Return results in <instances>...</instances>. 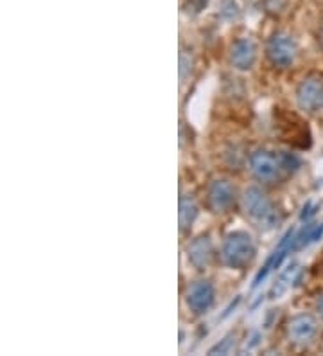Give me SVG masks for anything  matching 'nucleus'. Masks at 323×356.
<instances>
[{"instance_id":"14","label":"nucleus","mask_w":323,"mask_h":356,"mask_svg":"<svg viewBox=\"0 0 323 356\" xmlns=\"http://www.w3.org/2000/svg\"><path fill=\"white\" fill-rule=\"evenodd\" d=\"M233 342H235V337L233 334H229V337H224L217 346L210 349V355H229L233 348Z\"/></svg>"},{"instance_id":"16","label":"nucleus","mask_w":323,"mask_h":356,"mask_svg":"<svg viewBox=\"0 0 323 356\" xmlns=\"http://www.w3.org/2000/svg\"><path fill=\"white\" fill-rule=\"evenodd\" d=\"M187 56H189V54H187L185 51H183L180 54V74H181V79H185L187 70L192 69V58H189V60H187Z\"/></svg>"},{"instance_id":"15","label":"nucleus","mask_w":323,"mask_h":356,"mask_svg":"<svg viewBox=\"0 0 323 356\" xmlns=\"http://www.w3.org/2000/svg\"><path fill=\"white\" fill-rule=\"evenodd\" d=\"M239 15V6L235 0H223V8H221V17L226 20H233Z\"/></svg>"},{"instance_id":"6","label":"nucleus","mask_w":323,"mask_h":356,"mask_svg":"<svg viewBox=\"0 0 323 356\" xmlns=\"http://www.w3.org/2000/svg\"><path fill=\"white\" fill-rule=\"evenodd\" d=\"M207 204L215 214L230 213L235 205V187L226 178H215L208 186Z\"/></svg>"},{"instance_id":"19","label":"nucleus","mask_w":323,"mask_h":356,"mask_svg":"<svg viewBox=\"0 0 323 356\" xmlns=\"http://www.w3.org/2000/svg\"><path fill=\"white\" fill-rule=\"evenodd\" d=\"M316 309H318L320 318H322V321H323V293H322V296H320L318 302H316Z\"/></svg>"},{"instance_id":"3","label":"nucleus","mask_w":323,"mask_h":356,"mask_svg":"<svg viewBox=\"0 0 323 356\" xmlns=\"http://www.w3.org/2000/svg\"><path fill=\"white\" fill-rule=\"evenodd\" d=\"M242 209H245L246 216L250 218L251 222L260 227V229H273L275 225H279V211H276L273 202L267 198V195L260 187L251 186L245 189Z\"/></svg>"},{"instance_id":"9","label":"nucleus","mask_w":323,"mask_h":356,"mask_svg":"<svg viewBox=\"0 0 323 356\" xmlns=\"http://www.w3.org/2000/svg\"><path fill=\"white\" fill-rule=\"evenodd\" d=\"M187 257L194 268L207 270L214 259V243L210 236L201 234L194 238L187 247Z\"/></svg>"},{"instance_id":"2","label":"nucleus","mask_w":323,"mask_h":356,"mask_svg":"<svg viewBox=\"0 0 323 356\" xmlns=\"http://www.w3.org/2000/svg\"><path fill=\"white\" fill-rule=\"evenodd\" d=\"M255 256H257V248L248 232L235 230L224 238L223 247H221V259L229 268H248L254 263Z\"/></svg>"},{"instance_id":"1","label":"nucleus","mask_w":323,"mask_h":356,"mask_svg":"<svg viewBox=\"0 0 323 356\" xmlns=\"http://www.w3.org/2000/svg\"><path fill=\"white\" fill-rule=\"evenodd\" d=\"M301 168L300 156L291 152L257 149L250 156V170L260 182H279L285 175H293Z\"/></svg>"},{"instance_id":"20","label":"nucleus","mask_w":323,"mask_h":356,"mask_svg":"<svg viewBox=\"0 0 323 356\" xmlns=\"http://www.w3.org/2000/svg\"><path fill=\"white\" fill-rule=\"evenodd\" d=\"M322 44H323V24H322Z\"/></svg>"},{"instance_id":"5","label":"nucleus","mask_w":323,"mask_h":356,"mask_svg":"<svg viewBox=\"0 0 323 356\" xmlns=\"http://www.w3.org/2000/svg\"><path fill=\"white\" fill-rule=\"evenodd\" d=\"M318 321L309 313H298L295 315L288 324V339L289 342L298 346V348H306L315 342L318 337Z\"/></svg>"},{"instance_id":"18","label":"nucleus","mask_w":323,"mask_h":356,"mask_svg":"<svg viewBox=\"0 0 323 356\" xmlns=\"http://www.w3.org/2000/svg\"><path fill=\"white\" fill-rule=\"evenodd\" d=\"M207 6V0H190L189 8H192V13H199L201 9H205Z\"/></svg>"},{"instance_id":"11","label":"nucleus","mask_w":323,"mask_h":356,"mask_svg":"<svg viewBox=\"0 0 323 356\" xmlns=\"http://www.w3.org/2000/svg\"><path fill=\"white\" fill-rule=\"evenodd\" d=\"M199 207L196 204V198L192 195H181L180 198V213H178V220H180L181 232H185L192 227V223L198 218Z\"/></svg>"},{"instance_id":"7","label":"nucleus","mask_w":323,"mask_h":356,"mask_svg":"<svg viewBox=\"0 0 323 356\" xmlns=\"http://www.w3.org/2000/svg\"><path fill=\"white\" fill-rule=\"evenodd\" d=\"M298 108L309 113L323 112V79L309 76L297 88Z\"/></svg>"},{"instance_id":"17","label":"nucleus","mask_w":323,"mask_h":356,"mask_svg":"<svg viewBox=\"0 0 323 356\" xmlns=\"http://www.w3.org/2000/svg\"><path fill=\"white\" fill-rule=\"evenodd\" d=\"M285 2H288V0H266L264 6H266V11H270V13H276V11L285 8Z\"/></svg>"},{"instance_id":"8","label":"nucleus","mask_w":323,"mask_h":356,"mask_svg":"<svg viewBox=\"0 0 323 356\" xmlns=\"http://www.w3.org/2000/svg\"><path fill=\"white\" fill-rule=\"evenodd\" d=\"M215 300V290L212 286V282L207 279H199L189 284L185 291V302L187 308L194 313V315H205L208 309L214 306Z\"/></svg>"},{"instance_id":"4","label":"nucleus","mask_w":323,"mask_h":356,"mask_svg":"<svg viewBox=\"0 0 323 356\" xmlns=\"http://www.w3.org/2000/svg\"><path fill=\"white\" fill-rule=\"evenodd\" d=\"M297 51L298 49L295 38L288 35V33H284V31L273 33L272 38L267 40L266 54L273 65L279 67V69H285V67L293 65L295 58H297Z\"/></svg>"},{"instance_id":"12","label":"nucleus","mask_w":323,"mask_h":356,"mask_svg":"<svg viewBox=\"0 0 323 356\" xmlns=\"http://www.w3.org/2000/svg\"><path fill=\"white\" fill-rule=\"evenodd\" d=\"M323 236V222L320 223H307V227L301 230L300 234L295 236V243L293 248H304L309 247L310 243L318 241Z\"/></svg>"},{"instance_id":"13","label":"nucleus","mask_w":323,"mask_h":356,"mask_svg":"<svg viewBox=\"0 0 323 356\" xmlns=\"http://www.w3.org/2000/svg\"><path fill=\"white\" fill-rule=\"evenodd\" d=\"M297 274H298V265L288 266V270H285L284 274L280 275L279 281H276L275 284H273L272 290H270V297H272V299H279L280 296H284L285 291L293 286Z\"/></svg>"},{"instance_id":"10","label":"nucleus","mask_w":323,"mask_h":356,"mask_svg":"<svg viewBox=\"0 0 323 356\" xmlns=\"http://www.w3.org/2000/svg\"><path fill=\"white\" fill-rule=\"evenodd\" d=\"M257 61V45L251 38L235 40L230 47V63L237 70L254 69Z\"/></svg>"}]
</instances>
